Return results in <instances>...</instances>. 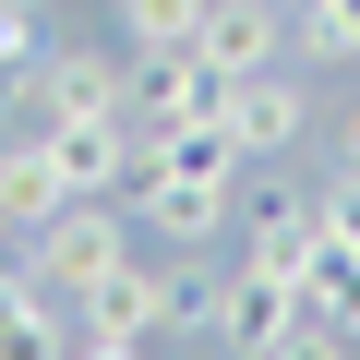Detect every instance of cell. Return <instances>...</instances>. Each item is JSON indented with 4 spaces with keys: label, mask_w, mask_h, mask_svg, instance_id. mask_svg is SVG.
Returning <instances> with one entry per match:
<instances>
[{
    "label": "cell",
    "mask_w": 360,
    "mask_h": 360,
    "mask_svg": "<svg viewBox=\"0 0 360 360\" xmlns=\"http://www.w3.org/2000/svg\"><path fill=\"white\" fill-rule=\"evenodd\" d=\"M60 168H72V193H120V180L144 168V132L132 120H49Z\"/></svg>",
    "instance_id": "obj_11"
},
{
    "label": "cell",
    "mask_w": 360,
    "mask_h": 360,
    "mask_svg": "<svg viewBox=\"0 0 360 360\" xmlns=\"http://www.w3.org/2000/svg\"><path fill=\"white\" fill-rule=\"evenodd\" d=\"M252 360H348V336H336V324H312V312H300V324H288V336H276V348H252Z\"/></svg>",
    "instance_id": "obj_17"
},
{
    "label": "cell",
    "mask_w": 360,
    "mask_h": 360,
    "mask_svg": "<svg viewBox=\"0 0 360 360\" xmlns=\"http://www.w3.org/2000/svg\"><path fill=\"white\" fill-rule=\"evenodd\" d=\"M72 312H84V336H144V348H156L168 324H205V312H217V288H205V276H180V264L120 252V264H108Z\"/></svg>",
    "instance_id": "obj_1"
},
{
    "label": "cell",
    "mask_w": 360,
    "mask_h": 360,
    "mask_svg": "<svg viewBox=\"0 0 360 360\" xmlns=\"http://www.w3.org/2000/svg\"><path fill=\"white\" fill-rule=\"evenodd\" d=\"M205 324L252 360V348H276V336L300 324V276H288V264H264V252H240V264L217 276V312H205Z\"/></svg>",
    "instance_id": "obj_6"
},
{
    "label": "cell",
    "mask_w": 360,
    "mask_h": 360,
    "mask_svg": "<svg viewBox=\"0 0 360 360\" xmlns=\"http://www.w3.org/2000/svg\"><path fill=\"white\" fill-rule=\"evenodd\" d=\"M312 240H348L360 252V168H336L324 193H312Z\"/></svg>",
    "instance_id": "obj_16"
},
{
    "label": "cell",
    "mask_w": 360,
    "mask_h": 360,
    "mask_svg": "<svg viewBox=\"0 0 360 360\" xmlns=\"http://www.w3.org/2000/svg\"><path fill=\"white\" fill-rule=\"evenodd\" d=\"M0 360H60V300H37L13 264H0Z\"/></svg>",
    "instance_id": "obj_14"
},
{
    "label": "cell",
    "mask_w": 360,
    "mask_h": 360,
    "mask_svg": "<svg viewBox=\"0 0 360 360\" xmlns=\"http://www.w3.org/2000/svg\"><path fill=\"white\" fill-rule=\"evenodd\" d=\"M217 120H229V144H240V156H276V144H300V84H288L276 60H264V72H229Z\"/></svg>",
    "instance_id": "obj_8"
},
{
    "label": "cell",
    "mask_w": 360,
    "mask_h": 360,
    "mask_svg": "<svg viewBox=\"0 0 360 360\" xmlns=\"http://www.w3.org/2000/svg\"><path fill=\"white\" fill-rule=\"evenodd\" d=\"M60 205H84V193H72V168H60V144H49V120H37L25 144H0V229L25 240V229H49Z\"/></svg>",
    "instance_id": "obj_7"
},
{
    "label": "cell",
    "mask_w": 360,
    "mask_h": 360,
    "mask_svg": "<svg viewBox=\"0 0 360 360\" xmlns=\"http://www.w3.org/2000/svg\"><path fill=\"white\" fill-rule=\"evenodd\" d=\"M25 108L37 120H132V60L120 49H37Z\"/></svg>",
    "instance_id": "obj_4"
},
{
    "label": "cell",
    "mask_w": 360,
    "mask_h": 360,
    "mask_svg": "<svg viewBox=\"0 0 360 360\" xmlns=\"http://www.w3.org/2000/svg\"><path fill=\"white\" fill-rule=\"evenodd\" d=\"M336 168H360V108H348V132H336Z\"/></svg>",
    "instance_id": "obj_18"
},
{
    "label": "cell",
    "mask_w": 360,
    "mask_h": 360,
    "mask_svg": "<svg viewBox=\"0 0 360 360\" xmlns=\"http://www.w3.org/2000/svg\"><path fill=\"white\" fill-rule=\"evenodd\" d=\"M205 13L217 0H120V49L156 60V49H205Z\"/></svg>",
    "instance_id": "obj_13"
},
{
    "label": "cell",
    "mask_w": 360,
    "mask_h": 360,
    "mask_svg": "<svg viewBox=\"0 0 360 360\" xmlns=\"http://www.w3.org/2000/svg\"><path fill=\"white\" fill-rule=\"evenodd\" d=\"M240 229H252V252H264V264H288V276H300V252H312V193L264 180V156H252V168H240Z\"/></svg>",
    "instance_id": "obj_9"
},
{
    "label": "cell",
    "mask_w": 360,
    "mask_h": 360,
    "mask_svg": "<svg viewBox=\"0 0 360 360\" xmlns=\"http://www.w3.org/2000/svg\"><path fill=\"white\" fill-rule=\"evenodd\" d=\"M0 264H13V229H0Z\"/></svg>",
    "instance_id": "obj_20"
},
{
    "label": "cell",
    "mask_w": 360,
    "mask_h": 360,
    "mask_svg": "<svg viewBox=\"0 0 360 360\" xmlns=\"http://www.w3.org/2000/svg\"><path fill=\"white\" fill-rule=\"evenodd\" d=\"M217 96H229V72H217L205 49H156V60H132V132H144V144L217 120Z\"/></svg>",
    "instance_id": "obj_5"
},
{
    "label": "cell",
    "mask_w": 360,
    "mask_h": 360,
    "mask_svg": "<svg viewBox=\"0 0 360 360\" xmlns=\"http://www.w3.org/2000/svg\"><path fill=\"white\" fill-rule=\"evenodd\" d=\"M229 217H240V180H205V168H132V229H156L168 252L229 240Z\"/></svg>",
    "instance_id": "obj_3"
},
{
    "label": "cell",
    "mask_w": 360,
    "mask_h": 360,
    "mask_svg": "<svg viewBox=\"0 0 360 360\" xmlns=\"http://www.w3.org/2000/svg\"><path fill=\"white\" fill-rule=\"evenodd\" d=\"M300 312L360 348V252H348V240H312V252H300Z\"/></svg>",
    "instance_id": "obj_12"
},
{
    "label": "cell",
    "mask_w": 360,
    "mask_h": 360,
    "mask_svg": "<svg viewBox=\"0 0 360 360\" xmlns=\"http://www.w3.org/2000/svg\"><path fill=\"white\" fill-rule=\"evenodd\" d=\"M288 49L300 60H360V0H300V13H288Z\"/></svg>",
    "instance_id": "obj_15"
},
{
    "label": "cell",
    "mask_w": 360,
    "mask_h": 360,
    "mask_svg": "<svg viewBox=\"0 0 360 360\" xmlns=\"http://www.w3.org/2000/svg\"><path fill=\"white\" fill-rule=\"evenodd\" d=\"M120 252H132V217H120L108 193H84V205H60L49 229H25V264H13V276H25L37 300H84Z\"/></svg>",
    "instance_id": "obj_2"
},
{
    "label": "cell",
    "mask_w": 360,
    "mask_h": 360,
    "mask_svg": "<svg viewBox=\"0 0 360 360\" xmlns=\"http://www.w3.org/2000/svg\"><path fill=\"white\" fill-rule=\"evenodd\" d=\"M0 108H25V72H13V60H0Z\"/></svg>",
    "instance_id": "obj_19"
},
{
    "label": "cell",
    "mask_w": 360,
    "mask_h": 360,
    "mask_svg": "<svg viewBox=\"0 0 360 360\" xmlns=\"http://www.w3.org/2000/svg\"><path fill=\"white\" fill-rule=\"evenodd\" d=\"M205 60H217V72L288 60V0H217V13H205Z\"/></svg>",
    "instance_id": "obj_10"
},
{
    "label": "cell",
    "mask_w": 360,
    "mask_h": 360,
    "mask_svg": "<svg viewBox=\"0 0 360 360\" xmlns=\"http://www.w3.org/2000/svg\"><path fill=\"white\" fill-rule=\"evenodd\" d=\"M288 13H300V0H288Z\"/></svg>",
    "instance_id": "obj_22"
},
{
    "label": "cell",
    "mask_w": 360,
    "mask_h": 360,
    "mask_svg": "<svg viewBox=\"0 0 360 360\" xmlns=\"http://www.w3.org/2000/svg\"><path fill=\"white\" fill-rule=\"evenodd\" d=\"M25 13H60V0H25Z\"/></svg>",
    "instance_id": "obj_21"
}]
</instances>
